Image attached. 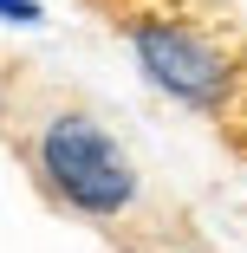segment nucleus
Segmentation results:
<instances>
[{"instance_id": "1", "label": "nucleus", "mask_w": 247, "mask_h": 253, "mask_svg": "<svg viewBox=\"0 0 247 253\" xmlns=\"http://www.w3.org/2000/svg\"><path fill=\"white\" fill-rule=\"evenodd\" d=\"M39 163H46V175L59 182V195L72 201V208H85V214H117V208H130V195H137V175L117 156V143L98 124H85V117H52V124H46Z\"/></svg>"}, {"instance_id": "2", "label": "nucleus", "mask_w": 247, "mask_h": 253, "mask_svg": "<svg viewBox=\"0 0 247 253\" xmlns=\"http://www.w3.org/2000/svg\"><path fill=\"white\" fill-rule=\"evenodd\" d=\"M130 45H137L143 72H150L163 91H176L182 104L221 111L234 72H228V59H221L189 20H130Z\"/></svg>"}, {"instance_id": "3", "label": "nucleus", "mask_w": 247, "mask_h": 253, "mask_svg": "<svg viewBox=\"0 0 247 253\" xmlns=\"http://www.w3.org/2000/svg\"><path fill=\"white\" fill-rule=\"evenodd\" d=\"M0 13L7 20H39V0H0Z\"/></svg>"}]
</instances>
